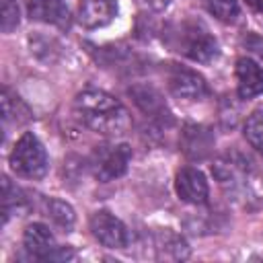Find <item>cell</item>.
Instances as JSON below:
<instances>
[{
    "label": "cell",
    "instance_id": "obj_1",
    "mask_svg": "<svg viewBox=\"0 0 263 263\" xmlns=\"http://www.w3.org/2000/svg\"><path fill=\"white\" fill-rule=\"evenodd\" d=\"M74 113L82 125L103 136H119L129 127L125 107L103 90H84L74 101Z\"/></svg>",
    "mask_w": 263,
    "mask_h": 263
},
{
    "label": "cell",
    "instance_id": "obj_2",
    "mask_svg": "<svg viewBox=\"0 0 263 263\" xmlns=\"http://www.w3.org/2000/svg\"><path fill=\"white\" fill-rule=\"evenodd\" d=\"M8 162L12 173L25 179H41L47 173V152L39 138L31 132L23 134L16 140Z\"/></svg>",
    "mask_w": 263,
    "mask_h": 263
},
{
    "label": "cell",
    "instance_id": "obj_3",
    "mask_svg": "<svg viewBox=\"0 0 263 263\" xmlns=\"http://www.w3.org/2000/svg\"><path fill=\"white\" fill-rule=\"evenodd\" d=\"M173 37H175L177 51L185 53L187 58H191L195 62L208 64L218 55V43L201 23L185 21L173 33Z\"/></svg>",
    "mask_w": 263,
    "mask_h": 263
},
{
    "label": "cell",
    "instance_id": "obj_4",
    "mask_svg": "<svg viewBox=\"0 0 263 263\" xmlns=\"http://www.w3.org/2000/svg\"><path fill=\"white\" fill-rule=\"evenodd\" d=\"M129 160H132V148L127 144H107V146H99L92 152L90 166L95 177L107 183L121 177L127 171Z\"/></svg>",
    "mask_w": 263,
    "mask_h": 263
},
{
    "label": "cell",
    "instance_id": "obj_5",
    "mask_svg": "<svg viewBox=\"0 0 263 263\" xmlns=\"http://www.w3.org/2000/svg\"><path fill=\"white\" fill-rule=\"evenodd\" d=\"M23 245H25V251L35 259H68V257H72V251L60 249L55 245L49 228L39 222H33L25 228Z\"/></svg>",
    "mask_w": 263,
    "mask_h": 263
},
{
    "label": "cell",
    "instance_id": "obj_6",
    "mask_svg": "<svg viewBox=\"0 0 263 263\" xmlns=\"http://www.w3.org/2000/svg\"><path fill=\"white\" fill-rule=\"evenodd\" d=\"M166 82H168V90L177 99H183V101H199L208 95L205 80L197 72L183 68V66H177V64H171L168 74H166Z\"/></svg>",
    "mask_w": 263,
    "mask_h": 263
},
{
    "label": "cell",
    "instance_id": "obj_7",
    "mask_svg": "<svg viewBox=\"0 0 263 263\" xmlns=\"http://www.w3.org/2000/svg\"><path fill=\"white\" fill-rule=\"evenodd\" d=\"M90 232L103 247H109V249H123L127 247V240H129L127 228L123 226V222L105 210L92 214Z\"/></svg>",
    "mask_w": 263,
    "mask_h": 263
},
{
    "label": "cell",
    "instance_id": "obj_8",
    "mask_svg": "<svg viewBox=\"0 0 263 263\" xmlns=\"http://www.w3.org/2000/svg\"><path fill=\"white\" fill-rule=\"evenodd\" d=\"M249 171H251L249 158L242 156L236 150L218 156L216 162H214V166H212V173L218 179V183L224 185V187H230V189L242 185V181L247 179Z\"/></svg>",
    "mask_w": 263,
    "mask_h": 263
},
{
    "label": "cell",
    "instance_id": "obj_9",
    "mask_svg": "<svg viewBox=\"0 0 263 263\" xmlns=\"http://www.w3.org/2000/svg\"><path fill=\"white\" fill-rule=\"evenodd\" d=\"M175 189L177 195L193 205H201L208 201V181L203 177L201 171L193 168V166H185L177 173V181H175Z\"/></svg>",
    "mask_w": 263,
    "mask_h": 263
},
{
    "label": "cell",
    "instance_id": "obj_10",
    "mask_svg": "<svg viewBox=\"0 0 263 263\" xmlns=\"http://www.w3.org/2000/svg\"><path fill=\"white\" fill-rule=\"evenodd\" d=\"M117 14L115 0H78V23L86 29H99Z\"/></svg>",
    "mask_w": 263,
    "mask_h": 263
},
{
    "label": "cell",
    "instance_id": "obj_11",
    "mask_svg": "<svg viewBox=\"0 0 263 263\" xmlns=\"http://www.w3.org/2000/svg\"><path fill=\"white\" fill-rule=\"evenodd\" d=\"M236 86L240 99L263 95V68L251 58H240L236 62Z\"/></svg>",
    "mask_w": 263,
    "mask_h": 263
},
{
    "label": "cell",
    "instance_id": "obj_12",
    "mask_svg": "<svg viewBox=\"0 0 263 263\" xmlns=\"http://www.w3.org/2000/svg\"><path fill=\"white\" fill-rule=\"evenodd\" d=\"M29 16L41 23L68 27V8L64 0H29Z\"/></svg>",
    "mask_w": 263,
    "mask_h": 263
},
{
    "label": "cell",
    "instance_id": "obj_13",
    "mask_svg": "<svg viewBox=\"0 0 263 263\" xmlns=\"http://www.w3.org/2000/svg\"><path fill=\"white\" fill-rule=\"evenodd\" d=\"M129 95L134 97L136 105H138L146 115H150V117H154V119H164V117H168L166 105H164L162 97H160L154 88H150V86H134V88H129Z\"/></svg>",
    "mask_w": 263,
    "mask_h": 263
},
{
    "label": "cell",
    "instance_id": "obj_14",
    "mask_svg": "<svg viewBox=\"0 0 263 263\" xmlns=\"http://www.w3.org/2000/svg\"><path fill=\"white\" fill-rule=\"evenodd\" d=\"M154 247L158 249V257H166V259H185L189 255L187 242L168 228L160 230L154 236Z\"/></svg>",
    "mask_w": 263,
    "mask_h": 263
},
{
    "label": "cell",
    "instance_id": "obj_15",
    "mask_svg": "<svg viewBox=\"0 0 263 263\" xmlns=\"http://www.w3.org/2000/svg\"><path fill=\"white\" fill-rule=\"evenodd\" d=\"M43 208H45V216L58 228H62L64 232H70L72 230V226L76 222V216H74V210H72L70 203H66L62 199H45Z\"/></svg>",
    "mask_w": 263,
    "mask_h": 263
},
{
    "label": "cell",
    "instance_id": "obj_16",
    "mask_svg": "<svg viewBox=\"0 0 263 263\" xmlns=\"http://www.w3.org/2000/svg\"><path fill=\"white\" fill-rule=\"evenodd\" d=\"M212 146V140L208 136L205 129L201 127H195V125H189L185 129V152L189 156H203Z\"/></svg>",
    "mask_w": 263,
    "mask_h": 263
},
{
    "label": "cell",
    "instance_id": "obj_17",
    "mask_svg": "<svg viewBox=\"0 0 263 263\" xmlns=\"http://www.w3.org/2000/svg\"><path fill=\"white\" fill-rule=\"evenodd\" d=\"M245 138L255 150L263 152V105L257 107L247 117V121H245Z\"/></svg>",
    "mask_w": 263,
    "mask_h": 263
},
{
    "label": "cell",
    "instance_id": "obj_18",
    "mask_svg": "<svg viewBox=\"0 0 263 263\" xmlns=\"http://www.w3.org/2000/svg\"><path fill=\"white\" fill-rule=\"evenodd\" d=\"M2 189H4V193H2V205H4V220H6L12 212H21L27 205V199L23 197L21 189H16V187L10 185V181L6 177L2 179Z\"/></svg>",
    "mask_w": 263,
    "mask_h": 263
},
{
    "label": "cell",
    "instance_id": "obj_19",
    "mask_svg": "<svg viewBox=\"0 0 263 263\" xmlns=\"http://www.w3.org/2000/svg\"><path fill=\"white\" fill-rule=\"evenodd\" d=\"M2 111H4V123H8L10 119H14L16 123H21V121H25V119H23V117H18V113L29 115L27 107L18 101V97H12L8 88H4V90H2Z\"/></svg>",
    "mask_w": 263,
    "mask_h": 263
},
{
    "label": "cell",
    "instance_id": "obj_20",
    "mask_svg": "<svg viewBox=\"0 0 263 263\" xmlns=\"http://www.w3.org/2000/svg\"><path fill=\"white\" fill-rule=\"evenodd\" d=\"M208 10L220 21H234L238 16V2L236 0H203Z\"/></svg>",
    "mask_w": 263,
    "mask_h": 263
},
{
    "label": "cell",
    "instance_id": "obj_21",
    "mask_svg": "<svg viewBox=\"0 0 263 263\" xmlns=\"http://www.w3.org/2000/svg\"><path fill=\"white\" fill-rule=\"evenodd\" d=\"M18 4L16 0H2V31L10 33L18 25Z\"/></svg>",
    "mask_w": 263,
    "mask_h": 263
},
{
    "label": "cell",
    "instance_id": "obj_22",
    "mask_svg": "<svg viewBox=\"0 0 263 263\" xmlns=\"http://www.w3.org/2000/svg\"><path fill=\"white\" fill-rule=\"evenodd\" d=\"M140 2H144L146 6H150V8H154V10H160V8H164L171 0H140Z\"/></svg>",
    "mask_w": 263,
    "mask_h": 263
},
{
    "label": "cell",
    "instance_id": "obj_23",
    "mask_svg": "<svg viewBox=\"0 0 263 263\" xmlns=\"http://www.w3.org/2000/svg\"><path fill=\"white\" fill-rule=\"evenodd\" d=\"M247 4H249L253 10H257V12H263V0H247Z\"/></svg>",
    "mask_w": 263,
    "mask_h": 263
}]
</instances>
